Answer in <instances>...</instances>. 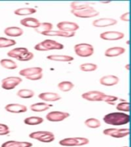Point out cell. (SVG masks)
<instances>
[{
  "label": "cell",
  "instance_id": "26",
  "mask_svg": "<svg viewBox=\"0 0 131 147\" xmlns=\"http://www.w3.org/2000/svg\"><path fill=\"white\" fill-rule=\"evenodd\" d=\"M53 28V25L51 23L49 22H42L40 23V25L38 27L34 29V31L37 32V33H39V34H43L45 32H50L51 31Z\"/></svg>",
  "mask_w": 131,
  "mask_h": 147
},
{
  "label": "cell",
  "instance_id": "35",
  "mask_svg": "<svg viewBox=\"0 0 131 147\" xmlns=\"http://www.w3.org/2000/svg\"><path fill=\"white\" fill-rule=\"evenodd\" d=\"M80 70L85 72H90V71H96L97 69V65L95 64H92V63H85L80 65Z\"/></svg>",
  "mask_w": 131,
  "mask_h": 147
},
{
  "label": "cell",
  "instance_id": "36",
  "mask_svg": "<svg viewBox=\"0 0 131 147\" xmlns=\"http://www.w3.org/2000/svg\"><path fill=\"white\" fill-rule=\"evenodd\" d=\"M119 100V98L117 96H111V95H107V94H103L102 98H101V101L106 102V103H109L110 105H113L116 101Z\"/></svg>",
  "mask_w": 131,
  "mask_h": 147
},
{
  "label": "cell",
  "instance_id": "14",
  "mask_svg": "<svg viewBox=\"0 0 131 147\" xmlns=\"http://www.w3.org/2000/svg\"><path fill=\"white\" fill-rule=\"evenodd\" d=\"M103 93L97 90H92V91L86 92L82 94V98L88 101H101V98L103 95Z\"/></svg>",
  "mask_w": 131,
  "mask_h": 147
},
{
  "label": "cell",
  "instance_id": "2",
  "mask_svg": "<svg viewBox=\"0 0 131 147\" xmlns=\"http://www.w3.org/2000/svg\"><path fill=\"white\" fill-rule=\"evenodd\" d=\"M64 45L51 39H46L34 46V49L38 51H48L51 50H61Z\"/></svg>",
  "mask_w": 131,
  "mask_h": 147
},
{
  "label": "cell",
  "instance_id": "6",
  "mask_svg": "<svg viewBox=\"0 0 131 147\" xmlns=\"http://www.w3.org/2000/svg\"><path fill=\"white\" fill-rule=\"evenodd\" d=\"M103 135L111 136L113 138H124L126 137L130 134V130L127 128H121V129H116V128H109L105 129L103 131Z\"/></svg>",
  "mask_w": 131,
  "mask_h": 147
},
{
  "label": "cell",
  "instance_id": "20",
  "mask_svg": "<svg viewBox=\"0 0 131 147\" xmlns=\"http://www.w3.org/2000/svg\"><path fill=\"white\" fill-rule=\"evenodd\" d=\"M52 105L51 104H48L45 102H41V103H33L30 106V109L33 112H44L48 110L50 107H51Z\"/></svg>",
  "mask_w": 131,
  "mask_h": 147
},
{
  "label": "cell",
  "instance_id": "21",
  "mask_svg": "<svg viewBox=\"0 0 131 147\" xmlns=\"http://www.w3.org/2000/svg\"><path fill=\"white\" fill-rule=\"evenodd\" d=\"M43 69L40 67H28V68H25L19 71V74L22 77H28V76H32L33 74L38 73H42Z\"/></svg>",
  "mask_w": 131,
  "mask_h": 147
},
{
  "label": "cell",
  "instance_id": "13",
  "mask_svg": "<svg viewBox=\"0 0 131 147\" xmlns=\"http://www.w3.org/2000/svg\"><path fill=\"white\" fill-rule=\"evenodd\" d=\"M5 110L11 113H22L27 111L28 108L26 106L19 103H9L5 107Z\"/></svg>",
  "mask_w": 131,
  "mask_h": 147
},
{
  "label": "cell",
  "instance_id": "22",
  "mask_svg": "<svg viewBox=\"0 0 131 147\" xmlns=\"http://www.w3.org/2000/svg\"><path fill=\"white\" fill-rule=\"evenodd\" d=\"M23 30L18 27H8L5 28L4 33L5 35L9 37H19L23 34Z\"/></svg>",
  "mask_w": 131,
  "mask_h": 147
},
{
  "label": "cell",
  "instance_id": "25",
  "mask_svg": "<svg viewBox=\"0 0 131 147\" xmlns=\"http://www.w3.org/2000/svg\"><path fill=\"white\" fill-rule=\"evenodd\" d=\"M28 51V49L26 48H16L12 50L9 51V52L7 53V55L12 58L18 59V57H20L22 55Z\"/></svg>",
  "mask_w": 131,
  "mask_h": 147
},
{
  "label": "cell",
  "instance_id": "4",
  "mask_svg": "<svg viewBox=\"0 0 131 147\" xmlns=\"http://www.w3.org/2000/svg\"><path fill=\"white\" fill-rule=\"evenodd\" d=\"M29 138L36 140L41 142H51L55 140V137L54 133L49 131H36L32 132L29 134Z\"/></svg>",
  "mask_w": 131,
  "mask_h": 147
},
{
  "label": "cell",
  "instance_id": "40",
  "mask_svg": "<svg viewBox=\"0 0 131 147\" xmlns=\"http://www.w3.org/2000/svg\"><path fill=\"white\" fill-rule=\"evenodd\" d=\"M43 77V74L42 73H38L35 74H33L32 76H28V77H26L27 80H41V78Z\"/></svg>",
  "mask_w": 131,
  "mask_h": 147
},
{
  "label": "cell",
  "instance_id": "12",
  "mask_svg": "<svg viewBox=\"0 0 131 147\" xmlns=\"http://www.w3.org/2000/svg\"><path fill=\"white\" fill-rule=\"evenodd\" d=\"M117 23V21L114 18H101L97 20L93 21L92 25L94 27L97 28H104L112 26V25H116Z\"/></svg>",
  "mask_w": 131,
  "mask_h": 147
},
{
  "label": "cell",
  "instance_id": "11",
  "mask_svg": "<svg viewBox=\"0 0 131 147\" xmlns=\"http://www.w3.org/2000/svg\"><path fill=\"white\" fill-rule=\"evenodd\" d=\"M57 28L60 31L71 33L75 32L79 28V25L72 22H61L57 24Z\"/></svg>",
  "mask_w": 131,
  "mask_h": 147
},
{
  "label": "cell",
  "instance_id": "33",
  "mask_svg": "<svg viewBox=\"0 0 131 147\" xmlns=\"http://www.w3.org/2000/svg\"><path fill=\"white\" fill-rule=\"evenodd\" d=\"M84 124L87 127L91 129H96L98 128L101 126V123L99 119H96V118H89L87 119L84 121Z\"/></svg>",
  "mask_w": 131,
  "mask_h": 147
},
{
  "label": "cell",
  "instance_id": "1",
  "mask_svg": "<svg viewBox=\"0 0 131 147\" xmlns=\"http://www.w3.org/2000/svg\"><path fill=\"white\" fill-rule=\"evenodd\" d=\"M103 122L108 125L122 126L126 125L130 122V116L125 113L114 112L105 115L103 118Z\"/></svg>",
  "mask_w": 131,
  "mask_h": 147
},
{
  "label": "cell",
  "instance_id": "10",
  "mask_svg": "<svg viewBox=\"0 0 131 147\" xmlns=\"http://www.w3.org/2000/svg\"><path fill=\"white\" fill-rule=\"evenodd\" d=\"M124 37V34L123 32H117V31H109L104 32L100 34V38L106 41H117L123 39Z\"/></svg>",
  "mask_w": 131,
  "mask_h": 147
},
{
  "label": "cell",
  "instance_id": "28",
  "mask_svg": "<svg viewBox=\"0 0 131 147\" xmlns=\"http://www.w3.org/2000/svg\"><path fill=\"white\" fill-rule=\"evenodd\" d=\"M36 9L33 8H20V9H16L14 11V14L16 16H29L36 12Z\"/></svg>",
  "mask_w": 131,
  "mask_h": 147
},
{
  "label": "cell",
  "instance_id": "41",
  "mask_svg": "<svg viewBox=\"0 0 131 147\" xmlns=\"http://www.w3.org/2000/svg\"><path fill=\"white\" fill-rule=\"evenodd\" d=\"M120 20L124 21V22H129L130 21V13L128 11L125 12L120 16Z\"/></svg>",
  "mask_w": 131,
  "mask_h": 147
},
{
  "label": "cell",
  "instance_id": "32",
  "mask_svg": "<svg viewBox=\"0 0 131 147\" xmlns=\"http://www.w3.org/2000/svg\"><path fill=\"white\" fill-rule=\"evenodd\" d=\"M74 84L71 81H61L57 84V87L60 90L63 92H68L74 88Z\"/></svg>",
  "mask_w": 131,
  "mask_h": 147
},
{
  "label": "cell",
  "instance_id": "29",
  "mask_svg": "<svg viewBox=\"0 0 131 147\" xmlns=\"http://www.w3.org/2000/svg\"><path fill=\"white\" fill-rule=\"evenodd\" d=\"M0 65L5 69L15 70L18 67V65L16 62L10 59H2L0 61Z\"/></svg>",
  "mask_w": 131,
  "mask_h": 147
},
{
  "label": "cell",
  "instance_id": "18",
  "mask_svg": "<svg viewBox=\"0 0 131 147\" xmlns=\"http://www.w3.org/2000/svg\"><path fill=\"white\" fill-rule=\"evenodd\" d=\"M32 144L29 142L25 141H16V140H9L2 143L1 147H32Z\"/></svg>",
  "mask_w": 131,
  "mask_h": 147
},
{
  "label": "cell",
  "instance_id": "31",
  "mask_svg": "<svg viewBox=\"0 0 131 147\" xmlns=\"http://www.w3.org/2000/svg\"><path fill=\"white\" fill-rule=\"evenodd\" d=\"M34 92L29 89H21L17 92V96L23 99H29L34 96Z\"/></svg>",
  "mask_w": 131,
  "mask_h": 147
},
{
  "label": "cell",
  "instance_id": "24",
  "mask_svg": "<svg viewBox=\"0 0 131 147\" xmlns=\"http://www.w3.org/2000/svg\"><path fill=\"white\" fill-rule=\"evenodd\" d=\"M43 35H45V36H57V37H64V38H71V37H74L75 35V32H71V33H69V32H62V31H50V32H45L44 33Z\"/></svg>",
  "mask_w": 131,
  "mask_h": 147
},
{
  "label": "cell",
  "instance_id": "16",
  "mask_svg": "<svg viewBox=\"0 0 131 147\" xmlns=\"http://www.w3.org/2000/svg\"><path fill=\"white\" fill-rule=\"evenodd\" d=\"M119 78L114 75H106L103 76L100 79V84L103 86L107 87H111L114 86L119 83Z\"/></svg>",
  "mask_w": 131,
  "mask_h": 147
},
{
  "label": "cell",
  "instance_id": "3",
  "mask_svg": "<svg viewBox=\"0 0 131 147\" xmlns=\"http://www.w3.org/2000/svg\"><path fill=\"white\" fill-rule=\"evenodd\" d=\"M74 50L76 55L81 57H90L94 52V47L87 43L77 44L74 46Z\"/></svg>",
  "mask_w": 131,
  "mask_h": 147
},
{
  "label": "cell",
  "instance_id": "38",
  "mask_svg": "<svg viewBox=\"0 0 131 147\" xmlns=\"http://www.w3.org/2000/svg\"><path fill=\"white\" fill-rule=\"evenodd\" d=\"M33 57H34V54L28 51V52L25 53L24 55H22L20 57H18L17 60L19 61H28L32 60Z\"/></svg>",
  "mask_w": 131,
  "mask_h": 147
},
{
  "label": "cell",
  "instance_id": "23",
  "mask_svg": "<svg viewBox=\"0 0 131 147\" xmlns=\"http://www.w3.org/2000/svg\"><path fill=\"white\" fill-rule=\"evenodd\" d=\"M48 60L52 61H59V62H70L74 60L72 56L69 55H51L47 57Z\"/></svg>",
  "mask_w": 131,
  "mask_h": 147
},
{
  "label": "cell",
  "instance_id": "5",
  "mask_svg": "<svg viewBox=\"0 0 131 147\" xmlns=\"http://www.w3.org/2000/svg\"><path fill=\"white\" fill-rule=\"evenodd\" d=\"M89 143V140L84 137L65 138L60 140L59 144L62 146H82Z\"/></svg>",
  "mask_w": 131,
  "mask_h": 147
},
{
  "label": "cell",
  "instance_id": "44",
  "mask_svg": "<svg viewBox=\"0 0 131 147\" xmlns=\"http://www.w3.org/2000/svg\"><path fill=\"white\" fill-rule=\"evenodd\" d=\"M122 147H128V146H122Z\"/></svg>",
  "mask_w": 131,
  "mask_h": 147
},
{
  "label": "cell",
  "instance_id": "8",
  "mask_svg": "<svg viewBox=\"0 0 131 147\" xmlns=\"http://www.w3.org/2000/svg\"><path fill=\"white\" fill-rule=\"evenodd\" d=\"M22 82V79L19 77H8L2 80V87L4 90H12Z\"/></svg>",
  "mask_w": 131,
  "mask_h": 147
},
{
  "label": "cell",
  "instance_id": "27",
  "mask_svg": "<svg viewBox=\"0 0 131 147\" xmlns=\"http://www.w3.org/2000/svg\"><path fill=\"white\" fill-rule=\"evenodd\" d=\"M44 119L40 117H29L24 119V123L29 126H36L42 123Z\"/></svg>",
  "mask_w": 131,
  "mask_h": 147
},
{
  "label": "cell",
  "instance_id": "7",
  "mask_svg": "<svg viewBox=\"0 0 131 147\" xmlns=\"http://www.w3.org/2000/svg\"><path fill=\"white\" fill-rule=\"evenodd\" d=\"M71 11L75 17L80 18H94V17L99 16V11H97L96 9H94V8H93V7H90L89 9L79 10V11L71 10Z\"/></svg>",
  "mask_w": 131,
  "mask_h": 147
},
{
  "label": "cell",
  "instance_id": "17",
  "mask_svg": "<svg viewBox=\"0 0 131 147\" xmlns=\"http://www.w3.org/2000/svg\"><path fill=\"white\" fill-rule=\"evenodd\" d=\"M125 51H126L125 48L122 47H113V48H107L104 52V55L108 57H117L123 55L124 53H125Z\"/></svg>",
  "mask_w": 131,
  "mask_h": 147
},
{
  "label": "cell",
  "instance_id": "30",
  "mask_svg": "<svg viewBox=\"0 0 131 147\" xmlns=\"http://www.w3.org/2000/svg\"><path fill=\"white\" fill-rule=\"evenodd\" d=\"M89 3L87 2H71V10H75V11H79V10H83V9H89L90 8Z\"/></svg>",
  "mask_w": 131,
  "mask_h": 147
},
{
  "label": "cell",
  "instance_id": "19",
  "mask_svg": "<svg viewBox=\"0 0 131 147\" xmlns=\"http://www.w3.org/2000/svg\"><path fill=\"white\" fill-rule=\"evenodd\" d=\"M40 22H39L37 18H32V17H29V18H23L20 21V24L22 25H23L24 27L26 28H37L40 25Z\"/></svg>",
  "mask_w": 131,
  "mask_h": 147
},
{
  "label": "cell",
  "instance_id": "15",
  "mask_svg": "<svg viewBox=\"0 0 131 147\" xmlns=\"http://www.w3.org/2000/svg\"><path fill=\"white\" fill-rule=\"evenodd\" d=\"M38 98L42 100L45 102H55L60 100L61 97L59 94L53 92H44L38 95Z\"/></svg>",
  "mask_w": 131,
  "mask_h": 147
},
{
  "label": "cell",
  "instance_id": "42",
  "mask_svg": "<svg viewBox=\"0 0 131 147\" xmlns=\"http://www.w3.org/2000/svg\"><path fill=\"white\" fill-rule=\"evenodd\" d=\"M125 68H126L127 71H129V70H130V64H126V65H125Z\"/></svg>",
  "mask_w": 131,
  "mask_h": 147
},
{
  "label": "cell",
  "instance_id": "9",
  "mask_svg": "<svg viewBox=\"0 0 131 147\" xmlns=\"http://www.w3.org/2000/svg\"><path fill=\"white\" fill-rule=\"evenodd\" d=\"M70 117L68 113L62 111H51L46 115V119L50 122H61Z\"/></svg>",
  "mask_w": 131,
  "mask_h": 147
},
{
  "label": "cell",
  "instance_id": "34",
  "mask_svg": "<svg viewBox=\"0 0 131 147\" xmlns=\"http://www.w3.org/2000/svg\"><path fill=\"white\" fill-rule=\"evenodd\" d=\"M16 41L13 39H9L3 37H0V48H9L16 45Z\"/></svg>",
  "mask_w": 131,
  "mask_h": 147
},
{
  "label": "cell",
  "instance_id": "39",
  "mask_svg": "<svg viewBox=\"0 0 131 147\" xmlns=\"http://www.w3.org/2000/svg\"><path fill=\"white\" fill-rule=\"evenodd\" d=\"M10 133L9 127L5 124L0 123V136L8 135Z\"/></svg>",
  "mask_w": 131,
  "mask_h": 147
},
{
  "label": "cell",
  "instance_id": "43",
  "mask_svg": "<svg viewBox=\"0 0 131 147\" xmlns=\"http://www.w3.org/2000/svg\"><path fill=\"white\" fill-rule=\"evenodd\" d=\"M101 3H104V4H108V3H110V2H102Z\"/></svg>",
  "mask_w": 131,
  "mask_h": 147
},
{
  "label": "cell",
  "instance_id": "37",
  "mask_svg": "<svg viewBox=\"0 0 131 147\" xmlns=\"http://www.w3.org/2000/svg\"><path fill=\"white\" fill-rule=\"evenodd\" d=\"M116 109L120 111H123V112H129L130 111V103L125 102V101L119 103L116 107Z\"/></svg>",
  "mask_w": 131,
  "mask_h": 147
}]
</instances>
